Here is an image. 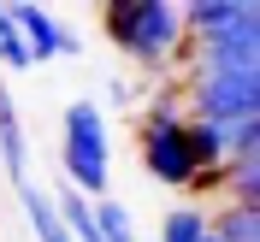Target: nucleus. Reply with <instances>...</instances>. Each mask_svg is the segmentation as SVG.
<instances>
[{
	"instance_id": "obj_1",
	"label": "nucleus",
	"mask_w": 260,
	"mask_h": 242,
	"mask_svg": "<svg viewBox=\"0 0 260 242\" xmlns=\"http://www.w3.org/2000/svg\"><path fill=\"white\" fill-rule=\"evenodd\" d=\"M101 30H107V42L130 65H142L148 77H166L178 59H189L178 0H107L101 6Z\"/></svg>"
},
{
	"instance_id": "obj_11",
	"label": "nucleus",
	"mask_w": 260,
	"mask_h": 242,
	"mask_svg": "<svg viewBox=\"0 0 260 242\" xmlns=\"http://www.w3.org/2000/svg\"><path fill=\"white\" fill-rule=\"evenodd\" d=\"M201 236H207V213L201 207H166L160 242H201Z\"/></svg>"
},
{
	"instance_id": "obj_6",
	"label": "nucleus",
	"mask_w": 260,
	"mask_h": 242,
	"mask_svg": "<svg viewBox=\"0 0 260 242\" xmlns=\"http://www.w3.org/2000/svg\"><path fill=\"white\" fill-rule=\"evenodd\" d=\"M0 165H6V178L30 183V148H24V118H18V100L6 95V83H0Z\"/></svg>"
},
{
	"instance_id": "obj_13",
	"label": "nucleus",
	"mask_w": 260,
	"mask_h": 242,
	"mask_svg": "<svg viewBox=\"0 0 260 242\" xmlns=\"http://www.w3.org/2000/svg\"><path fill=\"white\" fill-rule=\"evenodd\" d=\"M0 36H12V12H6V0H0Z\"/></svg>"
},
{
	"instance_id": "obj_5",
	"label": "nucleus",
	"mask_w": 260,
	"mask_h": 242,
	"mask_svg": "<svg viewBox=\"0 0 260 242\" xmlns=\"http://www.w3.org/2000/svg\"><path fill=\"white\" fill-rule=\"evenodd\" d=\"M6 12H12V36L24 42L30 65H48V59H59V53H77V48H83V42L65 30L42 0H6Z\"/></svg>"
},
{
	"instance_id": "obj_4",
	"label": "nucleus",
	"mask_w": 260,
	"mask_h": 242,
	"mask_svg": "<svg viewBox=\"0 0 260 242\" xmlns=\"http://www.w3.org/2000/svg\"><path fill=\"white\" fill-rule=\"evenodd\" d=\"M136 154H142V171L154 183H166V189H195L201 165H195L189 118H183L178 95H160L142 113V124H136Z\"/></svg>"
},
{
	"instance_id": "obj_8",
	"label": "nucleus",
	"mask_w": 260,
	"mask_h": 242,
	"mask_svg": "<svg viewBox=\"0 0 260 242\" xmlns=\"http://www.w3.org/2000/svg\"><path fill=\"white\" fill-rule=\"evenodd\" d=\"M219 195H231V207H260V154L254 160H231L219 171Z\"/></svg>"
},
{
	"instance_id": "obj_12",
	"label": "nucleus",
	"mask_w": 260,
	"mask_h": 242,
	"mask_svg": "<svg viewBox=\"0 0 260 242\" xmlns=\"http://www.w3.org/2000/svg\"><path fill=\"white\" fill-rule=\"evenodd\" d=\"M0 65H6V71H36V65H30V53H24V42H18V36H0Z\"/></svg>"
},
{
	"instance_id": "obj_9",
	"label": "nucleus",
	"mask_w": 260,
	"mask_h": 242,
	"mask_svg": "<svg viewBox=\"0 0 260 242\" xmlns=\"http://www.w3.org/2000/svg\"><path fill=\"white\" fill-rule=\"evenodd\" d=\"M207 230L219 242H260V207H231L225 201V207L207 219Z\"/></svg>"
},
{
	"instance_id": "obj_3",
	"label": "nucleus",
	"mask_w": 260,
	"mask_h": 242,
	"mask_svg": "<svg viewBox=\"0 0 260 242\" xmlns=\"http://www.w3.org/2000/svg\"><path fill=\"white\" fill-rule=\"evenodd\" d=\"M59 171L65 189H77L83 201H101L113 183V136H107V113L101 100H71L59 118Z\"/></svg>"
},
{
	"instance_id": "obj_7",
	"label": "nucleus",
	"mask_w": 260,
	"mask_h": 242,
	"mask_svg": "<svg viewBox=\"0 0 260 242\" xmlns=\"http://www.w3.org/2000/svg\"><path fill=\"white\" fill-rule=\"evenodd\" d=\"M18 207H24V219H30V236L36 242H71L59 225V213H53V195L36 189V183H18Z\"/></svg>"
},
{
	"instance_id": "obj_2",
	"label": "nucleus",
	"mask_w": 260,
	"mask_h": 242,
	"mask_svg": "<svg viewBox=\"0 0 260 242\" xmlns=\"http://www.w3.org/2000/svg\"><path fill=\"white\" fill-rule=\"evenodd\" d=\"M183 118L195 124H254L260 118V65H195L183 59V89H178Z\"/></svg>"
},
{
	"instance_id": "obj_14",
	"label": "nucleus",
	"mask_w": 260,
	"mask_h": 242,
	"mask_svg": "<svg viewBox=\"0 0 260 242\" xmlns=\"http://www.w3.org/2000/svg\"><path fill=\"white\" fill-rule=\"evenodd\" d=\"M201 242H219V236H213V230H207V236H201Z\"/></svg>"
},
{
	"instance_id": "obj_10",
	"label": "nucleus",
	"mask_w": 260,
	"mask_h": 242,
	"mask_svg": "<svg viewBox=\"0 0 260 242\" xmlns=\"http://www.w3.org/2000/svg\"><path fill=\"white\" fill-rule=\"evenodd\" d=\"M89 219H95L101 242H136V219H130V207H124V201H113V195L89 201Z\"/></svg>"
}]
</instances>
